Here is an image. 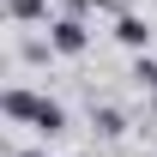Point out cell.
<instances>
[{"mask_svg": "<svg viewBox=\"0 0 157 157\" xmlns=\"http://www.w3.org/2000/svg\"><path fill=\"white\" fill-rule=\"evenodd\" d=\"M0 109H6V121H12V127H36L42 139H60V133H67V109H60L55 97L30 91V85H6Z\"/></svg>", "mask_w": 157, "mask_h": 157, "instance_id": "1", "label": "cell"}, {"mask_svg": "<svg viewBox=\"0 0 157 157\" xmlns=\"http://www.w3.org/2000/svg\"><path fill=\"white\" fill-rule=\"evenodd\" d=\"M48 48H55V55H85V48H91L85 18H67V12H60V18L48 24Z\"/></svg>", "mask_w": 157, "mask_h": 157, "instance_id": "2", "label": "cell"}, {"mask_svg": "<svg viewBox=\"0 0 157 157\" xmlns=\"http://www.w3.org/2000/svg\"><path fill=\"white\" fill-rule=\"evenodd\" d=\"M115 42H121V48H133V55H145V42H151V24L139 18V12H121V18H115Z\"/></svg>", "mask_w": 157, "mask_h": 157, "instance_id": "3", "label": "cell"}, {"mask_svg": "<svg viewBox=\"0 0 157 157\" xmlns=\"http://www.w3.org/2000/svg\"><path fill=\"white\" fill-rule=\"evenodd\" d=\"M91 127H97L103 139H121L127 133V115H121L115 103H91Z\"/></svg>", "mask_w": 157, "mask_h": 157, "instance_id": "4", "label": "cell"}, {"mask_svg": "<svg viewBox=\"0 0 157 157\" xmlns=\"http://www.w3.org/2000/svg\"><path fill=\"white\" fill-rule=\"evenodd\" d=\"M6 18L12 24H55L48 18V0H6Z\"/></svg>", "mask_w": 157, "mask_h": 157, "instance_id": "5", "label": "cell"}, {"mask_svg": "<svg viewBox=\"0 0 157 157\" xmlns=\"http://www.w3.org/2000/svg\"><path fill=\"white\" fill-rule=\"evenodd\" d=\"M133 78L151 91V109H157V60H151V55H139V60H133Z\"/></svg>", "mask_w": 157, "mask_h": 157, "instance_id": "6", "label": "cell"}, {"mask_svg": "<svg viewBox=\"0 0 157 157\" xmlns=\"http://www.w3.org/2000/svg\"><path fill=\"white\" fill-rule=\"evenodd\" d=\"M12 157H55V151H42V145H30V151H12Z\"/></svg>", "mask_w": 157, "mask_h": 157, "instance_id": "7", "label": "cell"}]
</instances>
